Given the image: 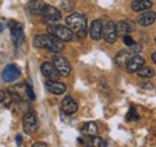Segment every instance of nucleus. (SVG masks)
I'll use <instances>...</instances> for the list:
<instances>
[{
	"instance_id": "f257e3e1",
	"label": "nucleus",
	"mask_w": 156,
	"mask_h": 147,
	"mask_svg": "<svg viewBox=\"0 0 156 147\" xmlns=\"http://www.w3.org/2000/svg\"><path fill=\"white\" fill-rule=\"evenodd\" d=\"M34 46L40 49H47L51 52H61L64 49V42L59 39L58 37L53 36L51 34L48 35H37L34 38Z\"/></svg>"
},
{
	"instance_id": "f03ea898",
	"label": "nucleus",
	"mask_w": 156,
	"mask_h": 147,
	"mask_svg": "<svg viewBox=\"0 0 156 147\" xmlns=\"http://www.w3.org/2000/svg\"><path fill=\"white\" fill-rule=\"evenodd\" d=\"M66 24L76 32L78 38H83L87 34V18L82 13H72L66 18Z\"/></svg>"
},
{
	"instance_id": "7ed1b4c3",
	"label": "nucleus",
	"mask_w": 156,
	"mask_h": 147,
	"mask_svg": "<svg viewBox=\"0 0 156 147\" xmlns=\"http://www.w3.org/2000/svg\"><path fill=\"white\" fill-rule=\"evenodd\" d=\"M48 34L58 37L62 42H69L73 38V31L62 25H51L48 28Z\"/></svg>"
},
{
	"instance_id": "20e7f679",
	"label": "nucleus",
	"mask_w": 156,
	"mask_h": 147,
	"mask_svg": "<svg viewBox=\"0 0 156 147\" xmlns=\"http://www.w3.org/2000/svg\"><path fill=\"white\" fill-rule=\"evenodd\" d=\"M39 128V121H37V116L34 111H29L25 114V116L23 117V130L31 135L34 134Z\"/></svg>"
},
{
	"instance_id": "39448f33",
	"label": "nucleus",
	"mask_w": 156,
	"mask_h": 147,
	"mask_svg": "<svg viewBox=\"0 0 156 147\" xmlns=\"http://www.w3.org/2000/svg\"><path fill=\"white\" fill-rule=\"evenodd\" d=\"M117 26L113 22H106L103 24V38L107 43H114L117 41Z\"/></svg>"
},
{
	"instance_id": "423d86ee",
	"label": "nucleus",
	"mask_w": 156,
	"mask_h": 147,
	"mask_svg": "<svg viewBox=\"0 0 156 147\" xmlns=\"http://www.w3.org/2000/svg\"><path fill=\"white\" fill-rule=\"evenodd\" d=\"M2 79L6 83H12L16 79H18L20 75V70L16 65H7L2 71Z\"/></svg>"
},
{
	"instance_id": "0eeeda50",
	"label": "nucleus",
	"mask_w": 156,
	"mask_h": 147,
	"mask_svg": "<svg viewBox=\"0 0 156 147\" xmlns=\"http://www.w3.org/2000/svg\"><path fill=\"white\" fill-rule=\"evenodd\" d=\"M53 65H54L55 68L58 70V72L60 73V75L66 77V75H69L70 72H71V65H70V62H69L65 57H62V56H57V57H54Z\"/></svg>"
},
{
	"instance_id": "6e6552de",
	"label": "nucleus",
	"mask_w": 156,
	"mask_h": 147,
	"mask_svg": "<svg viewBox=\"0 0 156 147\" xmlns=\"http://www.w3.org/2000/svg\"><path fill=\"white\" fill-rule=\"evenodd\" d=\"M41 72L49 80H58L59 77H60V73L58 72V70L51 62H43L41 65Z\"/></svg>"
},
{
	"instance_id": "1a4fd4ad",
	"label": "nucleus",
	"mask_w": 156,
	"mask_h": 147,
	"mask_svg": "<svg viewBox=\"0 0 156 147\" xmlns=\"http://www.w3.org/2000/svg\"><path fill=\"white\" fill-rule=\"evenodd\" d=\"M11 36H12V41L16 46H20L25 41V35H24L22 24L13 23V25L11 26Z\"/></svg>"
},
{
	"instance_id": "9d476101",
	"label": "nucleus",
	"mask_w": 156,
	"mask_h": 147,
	"mask_svg": "<svg viewBox=\"0 0 156 147\" xmlns=\"http://www.w3.org/2000/svg\"><path fill=\"white\" fill-rule=\"evenodd\" d=\"M41 15L43 16V18L46 19L47 22H52V23L58 22V20H60V18H61L60 11L57 10L55 7H53V6H49V5H46V6L43 7Z\"/></svg>"
},
{
	"instance_id": "9b49d317",
	"label": "nucleus",
	"mask_w": 156,
	"mask_h": 147,
	"mask_svg": "<svg viewBox=\"0 0 156 147\" xmlns=\"http://www.w3.org/2000/svg\"><path fill=\"white\" fill-rule=\"evenodd\" d=\"M61 109L66 115H72L77 111L78 104L71 96H66L61 102Z\"/></svg>"
},
{
	"instance_id": "f8f14e48",
	"label": "nucleus",
	"mask_w": 156,
	"mask_h": 147,
	"mask_svg": "<svg viewBox=\"0 0 156 147\" xmlns=\"http://www.w3.org/2000/svg\"><path fill=\"white\" fill-rule=\"evenodd\" d=\"M90 37L95 41H98L101 37H102V34H103V23L101 19H95L93 20L91 25H90Z\"/></svg>"
},
{
	"instance_id": "ddd939ff",
	"label": "nucleus",
	"mask_w": 156,
	"mask_h": 147,
	"mask_svg": "<svg viewBox=\"0 0 156 147\" xmlns=\"http://www.w3.org/2000/svg\"><path fill=\"white\" fill-rule=\"evenodd\" d=\"M143 66H144V59L139 55H135L129 60L126 65V70L129 73H135L138 70H140Z\"/></svg>"
},
{
	"instance_id": "4468645a",
	"label": "nucleus",
	"mask_w": 156,
	"mask_h": 147,
	"mask_svg": "<svg viewBox=\"0 0 156 147\" xmlns=\"http://www.w3.org/2000/svg\"><path fill=\"white\" fill-rule=\"evenodd\" d=\"M46 87L48 91L54 94H62L66 91V85L62 83H59L58 80H48L46 83Z\"/></svg>"
},
{
	"instance_id": "2eb2a0df",
	"label": "nucleus",
	"mask_w": 156,
	"mask_h": 147,
	"mask_svg": "<svg viewBox=\"0 0 156 147\" xmlns=\"http://www.w3.org/2000/svg\"><path fill=\"white\" fill-rule=\"evenodd\" d=\"M155 20H156V13L154 11H147V12L142 13V15L137 18L138 24H140L142 26H149V25H151Z\"/></svg>"
},
{
	"instance_id": "dca6fc26",
	"label": "nucleus",
	"mask_w": 156,
	"mask_h": 147,
	"mask_svg": "<svg viewBox=\"0 0 156 147\" xmlns=\"http://www.w3.org/2000/svg\"><path fill=\"white\" fill-rule=\"evenodd\" d=\"M131 52H127V50H120L118 53L115 57H114V61L119 67H126L129 60L131 59Z\"/></svg>"
},
{
	"instance_id": "f3484780",
	"label": "nucleus",
	"mask_w": 156,
	"mask_h": 147,
	"mask_svg": "<svg viewBox=\"0 0 156 147\" xmlns=\"http://www.w3.org/2000/svg\"><path fill=\"white\" fill-rule=\"evenodd\" d=\"M153 6V2L150 0H135L132 2V10L136 12H143L149 10Z\"/></svg>"
},
{
	"instance_id": "a211bd4d",
	"label": "nucleus",
	"mask_w": 156,
	"mask_h": 147,
	"mask_svg": "<svg viewBox=\"0 0 156 147\" xmlns=\"http://www.w3.org/2000/svg\"><path fill=\"white\" fill-rule=\"evenodd\" d=\"M115 26H117L118 35H121V36H126L127 34H130L133 30L132 25L129 22H126V20H120Z\"/></svg>"
},
{
	"instance_id": "6ab92c4d",
	"label": "nucleus",
	"mask_w": 156,
	"mask_h": 147,
	"mask_svg": "<svg viewBox=\"0 0 156 147\" xmlns=\"http://www.w3.org/2000/svg\"><path fill=\"white\" fill-rule=\"evenodd\" d=\"M82 133L85 136H98V126L95 122H87L82 127Z\"/></svg>"
},
{
	"instance_id": "aec40b11",
	"label": "nucleus",
	"mask_w": 156,
	"mask_h": 147,
	"mask_svg": "<svg viewBox=\"0 0 156 147\" xmlns=\"http://www.w3.org/2000/svg\"><path fill=\"white\" fill-rule=\"evenodd\" d=\"M87 147H103L105 146V141L102 139H100L98 136H88L87 141Z\"/></svg>"
},
{
	"instance_id": "412c9836",
	"label": "nucleus",
	"mask_w": 156,
	"mask_h": 147,
	"mask_svg": "<svg viewBox=\"0 0 156 147\" xmlns=\"http://www.w3.org/2000/svg\"><path fill=\"white\" fill-rule=\"evenodd\" d=\"M44 6H46V4H42V2L37 1V0H33V1L28 5V9H29V11L33 12V13H42V10H43Z\"/></svg>"
},
{
	"instance_id": "4be33fe9",
	"label": "nucleus",
	"mask_w": 156,
	"mask_h": 147,
	"mask_svg": "<svg viewBox=\"0 0 156 147\" xmlns=\"http://www.w3.org/2000/svg\"><path fill=\"white\" fill-rule=\"evenodd\" d=\"M137 75L139 78H153L155 75V71L150 67H142L137 71Z\"/></svg>"
},
{
	"instance_id": "5701e85b",
	"label": "nucleus",
	"mask_w": 156,
	"mask_h": 147,
	"mask_svg": "<svg viewBox=\"0 0 156 147\" xmlns=\"http://www.w3.org/2000/svg\"><path fill=\"white\" fill-rule=\"evenodd\" d=\"M61 7H62L65 11H72L73 7H75V5H73V2H72L71 0H64L62 4H61Z\"/></svg>"
},
{
	"instance_id": "b1692460",
	"label": "nucleus",
	"mask_w": 156,
	"mask_h": 147,
	"mask_svg": "<svg viewBox=\"0 0 156 147\" xmlns=\"http://www.w3.org/2000/svg\"><path fill=\"white\" fill-rule=\"evenodd\" d=\"M138 118H139V116H138L137 111L133 108H131L130 111H129V114H127V120H130V121H137Z\"/></svg>"
},
{
	"instance_id": "393cba45",
	"label": "nucleus",
	"mask_w": 156,
	"mask_h": 147,
	"mask_svg": "<svg viewBox=\"0 0 156 147\" xmlns=\"http://www.w3.org/2000/svg\"><path fill=\"white\" fill-rule=\"evenodd\" d=\"M124 43L126 44V46H129V47H132L133 44H135V42H133V39H132V37L129 36V35H126V36H124Z\"/></svg>"
},
{
	"instance_id": "a878e982",
	"label": "nucleus",
	"mask_w": 156,
	"mask_h": 147,
	"mask_svg": "<svg viewBox=\"0 0 156 147\" xmlns=\"http://www.w3.org/2000/svg\"><path fill=\"white\" fill-rule=\"evenodd\" d=\"M25 91H27V93H28V96H29L30 99H35V93H34V91H33V89H31L30 85H27Z\"/></svg>"
},
{
	"instance_id": "bb28decb",
	"label": "nucleus",
	"mask_w": 156,
	"mask_h": 147,
	"mask_svg": "<svg viewBox=\"0 0 156 147\" xmlns=\"http://www.w3.org/2000/svg\"><path fill=\"white\" fill-rule=\"evenodd\" d=\"M140 49H142V47H140L139 44H136V43H135V44L131 47V50H130V52H131V53H138Z\"/></svg>"
},
{
	"instance_id": "cd10ccee",
	"label": "nucleus",
	"mask_w": 156,
	"mask_h": 147,
	"mask_svg": "<svg viewBox=\"0 0 156 147\" xmlns=\"http://www.w3.org/2000/svg\"><path fill=\"white\" fill-rule=\"evenodd\" d=\"M33 147H47V145L44 144V142H35Z\"/></svg>"
},
{
	"instance_id": "c85d7f7f",
	"label": "nucleus",
	"mask_w": 156,
	"mask_h": 147,
	"mask_svg": "<svg viewBox=\"0 0 156 147\" xmlns=\"http://www.w3.org/2000/svg\"><path fill=\"white\" fill-rule=\"evenodd\" d=\"M16 141H17V145H20V144H22V136H20V135H17V136H16Z\"/></svg>"
},
{
	"instance_id": "c756f323",
	"label": "nucleus",
	"mask_w": 156,
	"mask_h": 147,
	"mask_svg": "<svg viewBox=\"0 0 156 147\" xmlns=\"http://www.w3.org/2000/svg\"><path fill=\"white\" fill-rule=\"evenodd\" d=\"M4 98H5V93L0 91V102H2V101H4Z\"/></svg>"
},
{
	"instance_id": "7c9ffc66",
	"label": "nucleus",
	"mask_w": 156,
	"mask_h": 147,
	"mask_svg": "<svg viewBox=\"0 0 156 147\" xmlns=\"http://www.w3.org/2000/svg\"><path fill=\"white\" fill-rule=\"evenodd\" d=\"M151 57H153V61L156 63V52L155 53H153V55H151Z\"/></svg>"
},
{
	"instance_id": "2f4dec72",
	"label": "nucleus",
	"mask_w": 156,
	"mask_h": 147,
	"mask_svg": "<svg viewBox=\"0 0 156 147\" xmlns=\"http://www.w3.org/2000/svg\"><path fill=\"white\" fill-rule=\"evenodd\" d=\"M155 42H156V39H155Z\"/></svg>"
}]
</instances>
